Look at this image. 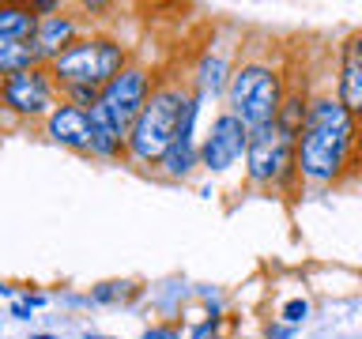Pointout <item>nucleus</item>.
<instances>
[{
    "label": "nucleus",
    "mask_w": 362,
    "mask_h": 339,
    "mask_svg": "<svg viewBox=\"0 0 362 339\" xmlns=\"http://www.w3.org/2000/svg\"><path fill=\"white\" fill-rule=\"evenodd\" d=\"M351 132L355 129H351V113L344 102L332 98L313 102L302 124V151H298L302 174L310 181H332L347 158Z\"/></svg>",
    "instance_id": "obj_1"
},
{
    "label": "nucleus",
    "mask_w": 362,
    "mask_h": 339,
    "mask_svg": "<svg viewBox=\"0 0 362 339\" xmlns=\"http://www.w3.org/2000/svg\"><path fill=\"white\" fill-rule=\"evenodd\" d=\"M189 109V98L181 95L177 87H163L155 90L151 98H147V106L140 113V121L132 124V155L144 158V162H151V158H163L170 151V143H174V136L181 129V117H185Z\"/></svg>",
    "instance_id": "obj_2"
},
{
    "label": "nucleus",
    "mask_w": 362,
    "mask_h": 339,
    "mask_svg": "<svg viewBox=\"0 0 362 339\" xmlns=\"http://www.w3.org/2000/svg\"><path fill=\"white\" fill-rule=\"evenodd\" d=\"M230 102L238 109V117L245 124H260L276 121L279 117V76L268 72V68H242V72L234 76V87H230Z\"/></svg>",
    "instance_id": "obj_3"
},
{
    "label": "nucleus",
    "mask_w": 362,
    "mask_h": 339,
    "mask_svg": "<svg viewBox=\"0 0 362 339\" xmlns=\"http://www.w3.org/2000/svg\"><path fill=\"white\" fill-rule=\"evenodd\" d=\"M57 76L68 79V83H83L95 87L102 79H113L121 68V49L113 42H79L68 45V49L53 61Z\"/></svg>",
    "instance_id": "obj_4"
},
{
    "label": "nucleus",
    "mask_w": 362,
    "mask_h": 339,
    "mask_svg": "<svg viewBox=\"0 0 362 339\" xmlns=\"http://www.w3.org/2000/svg\"><path fill=\"white\" fill-rule=\"evenodd\" d=\"M98 102H102V109L110 113L113 129H117L121 136H129L132 124L140 121L144 106H147V76L140 72V68H124V72H117L106 83Z\"/></svg>",
    "instance_id": "obj_5"
},
{
    "label": "nucleus",
    "mask_w": 362,
    "mask_h": 339,
    "mask_svg": "<svg viewBox=\"0 0 362 339\" xmlns=\"http://www.w3.org/2000/svg\"><path fill=\"white\" fill-rule=\"evenodd\" d=\"M291 140L294 136L283 129L279 121H268L249 132L245 155H249V177L253 181H272L279 177L291 162Z\"/></svg>",
    "instance_id": "obj_6"
},
{
    "label": "nucleus",
    "mask_w": 362,
    "mask_h": 339,
    "mask_svg": "<svg viewBox=\"0 0 362 339\" xmlns=\"http://www.w3.org/2000/svg\"><path fill=\"white\" fill-rule=\"evenodd\" d=\"M249 143V132H245V121L238 113H226L211 124V136L204 140V162L211 170H226L234 166V158L242 155V147Z\"/></svg>",
    "instance_id": "obj_7"
},
{
    "label": "nucleus",
    "mask_w": 362,
    "mask_h": 339,
    "mask_svg": "<svg viewBox=\"0 0 362 339\" xmlns=\"http://www.w3.org/2000/svg\"><path fill=\"white\" fill-rule=\"evenodd\" d=\"M4 102L19 113H42L49 106V83H45L34 68L16 72V76L4 79Z\"/></svg>",
    "instance_id": "obj_8"
},
{
    "label": "nucleus",
    "mask_w": 362,
    "mask_h": 339,
    "mask_svg": "<svg viewBox=\"0 0 362 339\" xmlns=\"http://www.w3.org/2000/svg\"><path fill=\"white\" fill-rule=\"evenodd\" d=\"M49 136L57 143H72V147H90V113L76 106H61L49 117Z\"/></svg>",
    "instance_id": "obj_9"
},
{
    "label": "nucleus",
    "mask_w": 362,
    "mask_h": 339,
    "mask_svg": "<svg viewBox=\"0 0 362 339\" xmlns=\"http://www.w3.org/2000/svg\"><path fill=\"white\" fill-rule=\"evenodd\" d=\"M339 102L347 113H362V38L347 42L344 49V76H339Z\"/></svg>",
    "instance_id": "obj_10"
},
{
    "label": "nucleus",
    "mask_w": 362,
    "mask_h": 339,
    "mask_svg": "<svg viewBox=\"0 0 362 339\" xmlns=\"http://www.w3.org/2000/svg\"><path fill=\"white\" fill-rule=\"evenodd\" d=\"M192 117H197V106L189 102L185 117H181V129L174 136V143H170V151L163 155V166L170 170V174H185V170L192 166Z\"/></svg>",
    "instance_id": "obj_11"
},
{
    "label": "nucleus",
    "mask_w": 362,
    "mask_h": 339,
    "mask_svg": "<svg viewBox=\"0 0 362 339\" xmlns=\"http://www.w3.org/2000/svg\"><path fill=\"white\" fill-rule=\"evenodd\" d=\"M72 38V23L61 19V16H45L38 23V30H34V53H57L61 56L64 49L61 45Z\"/></svg>",
    "instance_id": "obj_12"
},
{
    "label": "nucleus",
    "mask_w": 362,
    "mask_h": 339,
    "mask_svg": "<svg viewBox=\"0 0 362 339\" xmlns=\"http://www.w3.org/2000/svg\"><path fill=\"white\" fill-rule=\"evenodd\" d=\"M90 147H95L98 155H113L121 147V132L113 129L110 113L102 109V102L90 106Z\"/></svg>",
    "instance_id": "obj_13"
},
{
    "label": "nucleus",
    "mask_w": 362,
    "mask_h": 339,
    "mask_svg": "<svg viewBox=\"0 0 362 339\" xmlns=\"http://www.w3.org/2000/svg\"><path fill=\"white\" fill-rule=\"evenodd\" d=\"M30 56H34V49H30V45H23L19 38H0V72H8V76L27 72Z\"/></svg>",
    "instance_id": "obj_14"
},
{
    "label": "nucleus",
    "mask_w": 362,
    "mask_h": 339,
    "mask_svg": "<svg viewBox=\"0 0 362 339\" xmlns=\"http://www.w3.org/2000/svg\"><path fill=\"white\" fill-rule=\"evenodd\" d=\"M34 30V16L27 8H0V38H23V34Z\"/></svg>",
    "instance_id": "obj_15"
},
{
    "label": "nucleus",
    "mask_w": 362,
    "mask_h": 339,
    "mask_svg": "<svg viewBox=\"0 0 362 339\" xmlns=\"http://www.w3.org/2000/svg\"><path fill=\"white\" fill-rule=\"evenodd\" d=\"M279 124H283V129H287L291 136L294 132H298V124H305V113H302V102L298 98H294V102H287V109H283L279 113V117H276Z\"/></svg>",
    "instance_id": "obj_16"
},
{
    "label": "nucleus",
    "mask_w": 362,
    "mask_h": 339,
    "mask_svg": "<svg viewBox=\"0 0 362 339\" xmlns=\"http://www.w3.org/2000/svg\"><path fill=\"white\" fill-rule=\"evenodd\" d=\"M200 83L211 87V90L219 87V83H223V61H204V64H200Z\"/></svg>",
    "instance_id": "obj_17"
},
{
    "label": "nucleus",
    "mask_w": 362,
    "mask_h": 339,
    "mask_svg": "<svg viewBox=\"0 0 362 339\" xmlns=\"http://www.w3.org/2000/svg\"><path fill=\"white\" fill-rule=\"evenodd\" d=\"M305 313H310V305H305V302H287V305H283V321H291V324H298Z\"/></svg>",
    "instance_id": "obj_18"
},
{
    "label": "nucleus",
    "mask_w": 362,
    "mask_h": 339,
    "mask_svg": "<svg viewBox=\"0 0 362 339\" xmlns=\"http://www.w3.org/2000/svg\"><path fill=\"white\" fill-rule=\"evenodd\" d=\"M192 339H215V335H211V324H200V328H197V335H192Z\"/></svg>",
    "instance_id": "obj_19"
},
{
    "label": "nucleus",
    "mask_w": 362,
    "mask_h": 339,
    "mask_svg": "<svg viewBox=\"0 0 362 339\" xmlns=\"http://www.w3.org/2000/svg\"><path fill=\"white\" fill-rule=\"evenodd\" d=\"M144 339H177V335L174 332H147Z\"/></svg>",
    "instance_id": "obj_20"
},
{
    "label": "nucleus",
    "mask_w": 362,
    "mask_h": 339,
    "mask_svg": "<svg viewBox=\"0 0 362 339\" xmlns=\"http://www.w3.org/2000/svg\"><path fill=\"white\" fill-rule=\"evenodd\" d=\"M8 294H11V290L4 287V282H0V298H8Z\"/></svg>",
    "instance_id": "obj_21"
},
{
    "label": "nucleus",
    "mask_w": 362,
    "mask_h": 339,
    "mask_svg": "<svg viewBox=\"0 0 362 339\" xmlns=\"http://www.w3.org/2000/svg\"><path fill=\"white\" fill-rule=\"evenodd\" d=\"M34 339H53V335H34Z\"/></svg>",
    "instance_id": "obj_22"
},
{
    "label": "nucleus",
    "mask_w": 362,
    "mask_h": 339,
    "mask_svg": "<svg viewBox=\"0 0 362 339\" xmlns=\"http://www.w3.org/2000/svg\"><path fill=\"white\" fill-rule=\"evenodd\" d=\"M87 339H102V335H87Z\"/></svg>",
    "instance_id": "obj_23"
}]
</instances>
